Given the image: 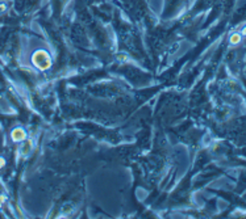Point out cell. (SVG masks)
<instances>
[{
  "label": "cell",
  "instance_id": "6da1fadb",
  "mask_svg": "<svg viewBox=\"0 0 246 219\" xmlns=\"http://www.w3.org/2000/svg\"><path fill=\"white\" fill-rule=\"evenodd\" d=\"M33 63L37 68L40 70H47L50 66H51V60H50V57L49 54L44 50H38L35 53V55H33Z\"/></svg>",
  "mask_w": 246,
  "mask_h": 219
},
{
  "label": "cell",
  "instance_id": "7a4b0ae2",
  "mask_svg": "<svg viewBox=\"0 0 246 219\" xmlns=\"http://www.w3.org/2000/svg\"><path fill=\"white\" fill-rule=\"evenodd\" d=\"M12 138H13V140H23L24 138H25V131L23 129H15L12 131Z\"/></svg>",
  "mask_w": 246,
  "mask_h": 219
},
{
  "label": "cell",
  "instance_id": "3957f363",
  "mask_svg": "<svg viewBox=\"0 0 246 219\" xmlns=\"http://www.w3.org/2000/svg\"><path fill=\"white\" fill-rule=\"evenodd\" d=\"M241 38H242V36L240 33H233L230 36V38H229V42L232 43V45H238L241 42Z\"/></svg>",
  "mask_w": 246,
  "mask_h": 219
},
{
  "label": "cell",
  "instance_id": "277c9868",
  "mask_svg": "<svg viewBox=\"0 0 246 219\" xmlns=\"http://www.w3.org/2000/svg\"><path fill=\"white\" fill-rule=\"evenodd\" d=\"M119 58H120V59H119V60H121V62H125V60H126V59H125V58H126V57H125V55H120V57H119Z\"/></svg>",
  "mask_w": 246,
  "mask_h": 219
},
{
  "label": "cell",
  "instance_id": "5b68a950",
  "mask_svg": "<svg viewBox=\"0 0 246 219\" xmlns=\"http://www.w3.org/2000/svg\"><path fill=\"white\" fill-rule=\"evenodd\" d=\"M4 163H5V161H4V159H3V157H0V168H2V167L4 166Z\"/></svg>",
  "mask_w": 246,
  "mask_h": 219
},
{
  "label": "cell",
  "instance_id": "8992f818",
  "mask_svg": "<svg viewBox=\"0 0 246 219\" xmlns=\"http://www.w3.org/2000/svg\"><path fill=\"white\" fill-rule=\"evenodd\" d=\"M242 34H245V36H246V26H245L243 30H242Z\"/></svg>",
  "mask_w": 246,
  "mask_h": 219
},
{
  "label": "cell",
  "instance_id": "52a82bcc",
  "mask_svg": "<svg viewBox=\"0 0 246 219\" xmlns=\"http://www.w3.org/2000/svg\"><path fill=\"white\" fill-rule=\"evenodd\" d=\"M0 206H2V205H0Z\"/></svg>",
  "mask_w": 246,
  "mask_h": 219
}]
</instances>
